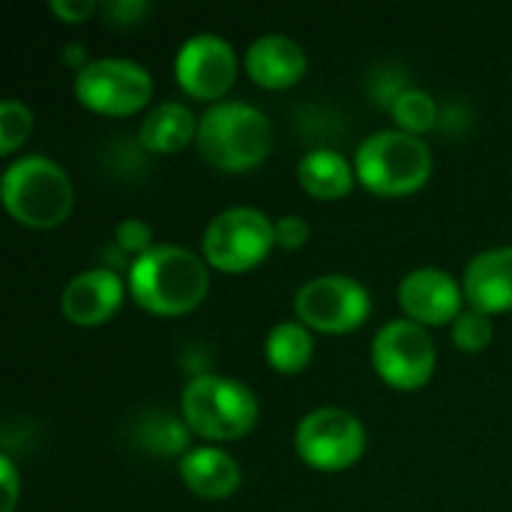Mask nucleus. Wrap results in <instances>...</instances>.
I'll list each match as a JSON object with an SVG mask.
<instances>
[{
	"label": "nucleus",
	"instance_id": "nucleus-1",
	"mask_svg": "<svg viewBox=\"0 0 512 512\" xmlns=\"http://www.w3.org/2000/svg\"><path fill=\"white\" fill-rule=\"evenodd\" d=\"M210 288L207 261L183 246H153L129 264V291L135 303L159 318L195 312Z\"/></svg>",
	"mask_w": 512,
	"mask_h": 512
},
{
	"label": "nucleus",
	"instance_id": "nucleus-11",
	"mask_svg": "<svg viewBox=\"0 0 512 512\" xmlns=\"http://www.w3.org/2000/svg\"><path fill=\"white\" fill-rule=\"evenodd\" d=\"M177 84L201 99V102H222V96L237 81V54L231 42H225L216 33H198L189 36L174 60Z\"/></svg>",
	"mask_w": 512,
	"mask_h": 512
},
{
	"label": "nucleus",
	"instance_id": "nucleus-16",
	"mask_svg": "<svg viewBox=\"0 0 512 512\" xmlns=\"http://www.w3.org/2000/svg\"><path fill=\"white\" fill-rule=\"evenodd\" d=\"M180 480L192 495L204 501H222L240 489L243 474L231 453L219 447H198L180 459Z\"/></svg>",
	"mask_w": 512,
	"mask_h": 512
},
{
	"label": "nucleus",
	"instance_id": "nucleus-15",
	"mask_svg": "<svg viewBox=\"0 0 512 512\" xmlns=\"http://www.w3.org/2000/svg\"><path fill=\"white\" fill-rule=\"evenodd\" d=\"M243 66L258 87L285 90V87H294L306 75L309 60H306V51L300 48V42H294L291 36L267 33V36H258L246 48Z\"/></svg>",
	"mask_w": 512,
	"mask_h": 512
},
{
	"label": "nucleus",
	"instance_id": "nucleus-19",
	"mask_svg": "<svg viewBox=\"0 0 512 512\" xmlns=\"http://www.w3.org/2000/svg\"><path fill=\"white\" fill-rule=\"evenodd\" d=\"M264 354L276 372L297 375L309 366V360L315 354L312 330L303 321H282L270 330V336L264 342Z\"/></svg>",
	"mask_w": 512,
	"mask_h": 512
},
{
	"label": "nucleus",
	"instance_id": "nucleus-4",
	"mask_svg": "<svg viewBox=\"0 0 512 512\" xmlns=\"http://www.w3.org/2000/svg\"><path fill=\"white\" fill-rule=\"evenodd\" d=\"M180 414L192 435L222 444L255 429L258 399L243 381L225 375H198L183 387Z\"/></svg>",
	"mask_w": 512,
	"mask_h": 512
},
{
	"label": "nucleus",
	"instance_id": "nucleus-6",
	"mask_svg": "<svg viewBox=\"0 0 512 512\" xmlns=\"http://www.w3.org/2000/svg\"><path fill=\"white\" fill-rule=\"evenodd\" d=\"M276 246L273 222L255 207H228L204 231V261L219 273L255 270Z\"/></svg>",
	"mask_w": 512,
	"mask_h": 512
},
{
	"label": "nucleus",
	"instance_id": "nucleus-21",
	"mask_svg": "<svg viewBox=\"0 0 512 512\" xmlns=\"http://www.w3.org/2000/svg\"><path fill=\"white\" fill-rule=\"evenodd\" d=\"M144 447L153 450L156 456H186V444H189V426L174 420V417H162L153 414L144 420V435H141Z\"/></svg>",
	"mask_w": 512,
	"mask_h": 512
},
{
	"label": "nucleus",
	"instance_id": "nucleus-25",
	"mask_svg": "<svg viewBox=\"0 0 512 512\" xmlns=\"http://www.w3.org/2000/svg\"><path fill=\"white\" fill-rule=\"evenodd\" d=\"M99 12L105 15V21L111 27H132L141 18H147L150 3L147 0H111V3L99 6Z\"/></svg>",
	"mask_w": 512,
	"mask_h": 512
},
{
	"label": "nucleus",
	"instance_id": "nucleus-5",
	"mask_svg": "<svg viewBox=\"0 0 512 512\" xmlns=\"http://www.w3.org/2000/svg\"><path fill=\"white\" fill-rule=\"evenodd\" d=\"M354 171L372 195H414L432 177V150L417 135H408L402 129H384L360 144L354 156Z\"/></svg>",
	"mask_w": 512,
	"mask_h": 512
},
{
	"label": "nucleus",
	"instance_id": "nucleus-22",
	"mask_svg": "<svg viewBox=\"0 0 512 512\" xmlns=\"http://www.w3.org/2000/svg\"><path fill=\"white\" fill-rule=\"evenodd\" d=\"M495 336V324H492V315H483L477 309H465L453 324H450V339L459 351L465 354H477L483 348H489Z\"/></svg>",
	"mask_w": 512,
	"mask_h": 512
},
{
	"label": "nucleus",
	"instance_id": "nucleus-24",
	"mask_svg": "<svg viewBox=\"0 0 512 512\" xmlns=\"http://www.w3.org/2000/svg\"><path fill=\"white\" fill-rule=\"evenodd\" d=\"M114 243H117L120 252L132 255V261H135V258H141L144 252L153 249V231H150V225L141 222V219H123V222L114 228Z\"/></svg>",
	"mask_w": 512,
	"mask_h": 512
},
{
	"label": "nucleus",
	"instance_id": "nucleus-9",
	"mask_svg": "<svg viewBox=\"0 0 512 512\" xmlns=\"http://www.w3.org/2000/svg\"><path fill=\"white\" fill-rule=\"evenodd\" d=\"M435 357L438 351L429 330L408 318H396L384 324L372 342V366L378 378L393 390H405V393L429 384L435 372Z\"/></svg>",
	"mask_w": 512,
	"mask_h": 512
},
{
	"label": "nucleus",
	"instance_id": "nucleus-27",
	"mask_svg": "<svg viewBox=\"0 0 512 512\" xmlns=\"http://www.w3.org/2000/svg\"><path fill=\"white\" fill-rule=\"evenodd\" d=\"M48 6H51V12H54L60 21H66V24H81V21H87L93 12H99V6H96L93 0H51Z\"/></svg>",
	"mask_w": 512,
	"mask_h": 512
},
{
	"label": "nucleus",
	"instance_id": "nucleus-26",
	"mask_svg": "<svg viewBox=\"0 0 512 512\" xmlns=\"http://www.w3.org/2000/svg\"><path fill=\"white\" fill-rule=\"evenodd\" d=\"M273 234H276V246L279 249L294 252V249L306 246L312 228H309V222L303 216H282L279 222H273Z\"/></svg>",
	"mask_w": 512,
	"mask_h": 512
},
{
	"label": "nucleus",
	"instance_id": "nucleus-20",
	"mask_svg": "<svg viewBox=\"0 0 512 512\" xmlns=\"http://www.w3.org/2000/svg\"><path fill=\"white\" fill-rule=\"evenodd\" d=\"M390 114H393V120L399 123L402 132L417 135V138L438 126V102L426 90H420V87H408L390 105Z\"/></svg>",
	"mask_w": 512,
	"mask_h": 512
},
{
	"label": "nucleus",
	"instance_id": "nucleus-29",
	"mask_svg": "<svg viewBox=\"0 0 512 512\" xmlns=\"http://www.w3.org/2000/svg\"><path fill=\"white\" fill-rule=\"evenodd\" d=\"M63 63H66V66H72V69H75V75H78V72L90 63V60H87V54H84V45H81V42L66 45V48H63Z\"/></svg>",
	"mask_w": 512,
	"mask_h": 512
},
{
	"label": "nucleus",
	"instance_id": "nucleus-13",
	"mask_svg": "<svg viewBox=\"0 0 512 512\" xmlns=\"http://www.w3.org/2000/svg\"><path fill=\"white\" fill-rule=\"evenodd\" d=\"M123 294H126V285L117 270L93 267V270L78 273L63 288L60 309H63L66 321H72L78 327H96V324H105L120 309Z\"/></svg>",
	"mask_w": 512,
	"mask_h": 512
},
{
	"label": "nucleus",
	"instance_id": "nucleus-17",
	"mask_svg": "<svg viewBox=\"0 0 512 512\" xmlns=\"http://www.w3.org/2000/svg\"><path fill=\"white\" fill-rule=\"evenodd\" d=\"M297 180H300L303 192H309L312 198L336 201V198H345L354 189L357 171L342 153H336L330 147H318V150H309L300 159Z\"/></svg>",
	"mask_w": 512,
	"mask_h": 512
},
{
	"label": "nucleus",
	"instance_id": "nucleus-12",
	"mask_svg": "<svg viewBox=\"0 0 512 512\" xmlns=\"http://www.w3.org/2000/svg\"><path fill=\"white\" fill-rule=\"evenodd\" d=\"M465 291L462 285L441 267H420L411 270L399 282V306L408 315V321H417L423 327H444L453 324L462 309Z\"/></svg>",
	"mask_w": 512,
	"mask_h": 512
},
{
	"label": "nucleus",
	"instance_id": "nucleus-8",
	"mask_svg": "<svg viewBox=\"0 0 512 512\" xmlns=\"http://www.w3.org/2000/svg\"><path fill=\"white\" fill-rule=\"evenodd\" d=\"M75 96L84 108L105 117H129L138 114L153 96L150 72L126 57H102L90 60L75 75Z\"/></svg>",
	"mask_w": 512,
	"mask_h": 512
},
{
	"label": "nucleus",
	"instance_id": "nucleus-10",
	"mask_svg": "<svg viewBox=\"0 0 512 512\" xmlns=\"http://www.w3.org/2000/svg\"><path fill=\"white\" fill-rule=\"evenodd\" d=\"M294 309L309 330L342 336L366 324L372 315V297L363 282L330 273L300 285Z\"/></svg>",
	"mask_w": 512,
	"mask_h": 512
},
{
	"label": "nucleus",
	"instance_id": "nucleus-18",
	"mask_svg": "<svg viewBox=\"0 0 512 512\" xmlns=\"http://www.w3.org/2000/svg\"><path fill=\"white\" fill-rule=\"evenodd\" d=\"M192 138H198V120L183 102L156 105L138 129L141 147L150 153H162V156L186 150L192 144Z\"/></svg>",
	"mask_w": 512,
	"mask_h": 512
},
{
	"label": "nucleus",
	"instance_id": "nucleus-7",
	"mask_svg": "<svg viewBox=\"0 0 512 512\" xmlns=\"http://www.w3.org/2000/svg\"><path fill=\"white\" fill-rule=\"evenodd\" d=\"M297 456L315 471H345L366 453V426L345 408H315L294 432Z\"/></svg>",
	"mask_w": 512,
	"mask_h": 512
},
{
	"label": "nucleus",
	"instance_id": "nucleus-28",
	"mask_svg": "<svg viewBox=\"0 0 512 512\" xmlns=\"http://www.w3.org/2000/svg\"><path fill=\"white\" fill-rule=\"evenodd\" d=\"M0 489H3L0 512H12L18 504V495H21V480H18V471L9 456L0 459Z\"/></svg>",
	"mask_w": 512,
	"mask_h": 512
},
{
	"label": "nucleus",
	"instance_id": "nucleus-23",
	"mask_svg": "<svg viewBox=\"0 0 512 512\" xmlns=\"http://www.w3.org/2000/svg\"><path fill=\"white\" fill-rule=\"evenodd\" d=\"M30 129H33L30 108L18 99H3L0 102V156H12L27 141Z\"/></svg>",
	"mask_w": 512,
	"mask_h": 512
},
{
	"label": "nucleus",
	"instance_id": "nucleus-14",
	"mask_svg": "<svg viewBox=\"0 0 512 512\" xmlns=\"http://www.w3.org/2000/svg\"><path fill=\"white\" fill-rule=\"evenodd\" d=\"M465 300L483 315L512 312V246H498L474 255L462 279Z\"/></svg>",
	"mask_w": 512,
	"mask_h": 512
},
{
	"label": "nucleus",
	"instance_id": "nucleus-3",
	"mask_svg": "<svg viewBox=\"0 0 512 512\" xmlns=\"http://www.w3.org/2000/svg\"><path fill=\"white\" fill-rule=\"evenodd\" d=\"M6 213L27 228H57L69 219L75 189L69 174L48 156L15 159L0 180Z\"/></svg>",
	"mask_w": 512,
	"mask_h": 512
},
{
	"label": "nucleus",
	"instance_id": "nucleus-2",
	"mask_svg": "<svg viewBox=\"0 0 512 512\" xmlns=\"http://www.w3.org/2000/svg\"><path fill=\"white\" fill-rule=\"evenodd\" d=\"M198 150L219 171H252L273 147L267 114L249 102H216L198 120Z\"/></svg>",
	"mask_w": 512,
	"mask_h": 512
}]
</instances>
